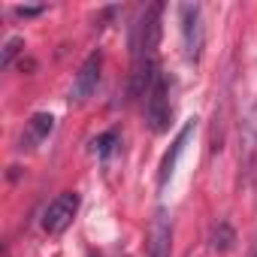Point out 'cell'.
Instances as JSON below:
<instances>
[{
    "label": "cell",
    "instance_id": "cell-6",
    "mask_svg": "<svg viewBox=\"0 0 257 257\" xmlns=\"http://www.w3.org/2000/svg\"><path fill=\"white\" fill-rule=\"evenodd\" d=\"M194 118L182 127V131H179V137L173 140V146H170V152L164 155V161H161V170H158V185L164 188L170 179H173V173H176V167H179V158L185 155V149H188V143H191V137H194Z\"/></svg>",
    "mask_w": 257,
    "mask_h": 257
},
{
    "label": "cell",
    "instance_id": "cell-10",
    "mask_svg": "<svg viewBox=\"0 0 257 257\" xmlns=\"http://www.w3.org/2000/svg\"><path fill=\"white\" fill-rule=\"evenodd\" d=\"M22 46H25V40H22V37H13V40H7V46H4V55H0V67H10V64H13V58L22 52Z\"/></svg>",
    "mask_w": 257,
    "mask_h": 257
},
{
    "label": "cell",
    "instance_id": "cell-11",
    "mask_svg": "<svg viewBox=\"0 0 257 257\" xmlns=\"http://www.w3.org/2000/svg\"><path fill=\"white\" fill-rule=\"evenodd\" d=\"M16 13H19L22 19H31V16H40V13H43V7H19Z\"/></svg>",
    "mask_w": 257,
    "mask_h": 257
},
{
    "label": "cell",
    "instance_id": "cell-3",
    "mask_svg": "<svg viewBox=\"0 0 257 257\" xmlns=\"http://www.w3.org/2000/svg\"><path fill=\"white\" fill-rule=\"evenodd\" d=\"M76 212H79V194H76V191L58 194V197L46 206V212H43V230H46L49 236L64 233V230L73 224Z\"/></svg>",
    "mask_w": 257,
    "mask_h": 257
},
{
    "label": "cell",
    "instance_id": "cell-1",
    "mask_svg": "<svg viewBox=\"0 0 257 257\" xmlns=\"http://www.w3.org/2000/svg\"><path fill=\"white\" fill-rule=\"evenodd\" d=\"M143 103H146V121H149V127H152L155 134H167L170 124H173V100H170V79H167L164 70L149 85Z\"/></svg>",
    "mask_w": 257,
    "mask_h": 257
},
{
    "label": "cell",
    "instance_id": "cell-4",
    "mask_svg": "<svg viewBox=\"0 0 257 257\" xmlns=\"http://www.w3.org/2000/svg\"><path fill=\"white\" fill-rule=\"evenodd\" d=\"M170 254H173V218H170V209L158 206L149 224L146 257H170Z\"/></svg>",
    "mask_w": 257,
    "mask_h": 257
},
{
    "label": "cell",
    "instance_id": "cell-5",
    "mask_svg": "<svg viewBox=\"0 0 257 257\" xmlns=\"http://www.w3.org/2000/svg\"><path fill=\"white\" fill-rule=\"evenodd\" d=\"M100 67H103V55H100V52H94V55H88V58H85V64L79 67L76 82H73V88H70V100L82 103V100H88V97L97 91Z\"/></svg>",
    "mask_w": 257,
    "mask_h": 257
},
{
    "label": "cell",
    "instance_id": "cell-2",
    "mask_svg": "<svg viewBox=\"0 0 257 257\" xmlns=\"http://www.w3.org/2000/svg\"><path fill=\"white\" fill-rule=\"evenodd\" d=\"M179 16H182V49H185V58L191 64H200L203 46H206L203 10H200V4H182L179 7Z\"/></svg>",
    "mask_w": 257,
    "mask_h": 257
},
{
    "label": "cell",
    "instance_id": "cell-9",
    "mask_svg": "<svg viewBox=\"0 0 257 257\" xmlns=\"http://www.w3.org/2000/svg\"><path fill=\"white\" fill-rule=\"evenodd\" d=\"M115 146H118V134H115V131H106V134H100L97 140H91V152H94L97 158H109Z\"/></svg>",
    "mask_w": 257,
    "mask_h": 257
},
{
    "label": "cell",
    "instance_id": "cell-8",
    "mask_svg": "<svg viewBox=\"0 0 257 257\" xmlns=\"http://www.w3.org/2000/svg\"><path fill=\"white\" fill-rule=\"evenodd\" d=\"M52 127H55V118H52V115H46V112L34 115V118L28 121V134H31V143H43V140L52 134Z\"/></svg>",
    "mask_w": 257,
    "mask_h": 257
},
{
    "label": "cell",
    "instance_id": "cell-7",
    "mask_svg": "<svg viewBox=\"0 0 257 257\" xmlns=\"http://www.w3.org/2000/svg\"><path fill=\"white\" fill-rule=\"evenodd\" d=\"M212 251H218V254H227V251H233L236 248V230L227 224V221H218L215 227H212Z\"/></svg>",
    "mask_w": 257,
    "mask_h": 257
}]
</instances>
